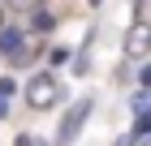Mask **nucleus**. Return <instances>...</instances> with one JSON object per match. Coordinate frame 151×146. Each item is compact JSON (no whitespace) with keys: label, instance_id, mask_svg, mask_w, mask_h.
I'll list each match as a JSON object with an SVG mask.
<instances>
[{"label":"nucleus","instance_id":"423d86ee","mask_svg":"<svg viewBox=\"0 0 151 146\" xmlns=\"http://www.w3.org/2000/svg\"><path fill=\"white\" fill-rule=\"evenodd\" d=\"M9 9H17V13H35V9H43V0H4Z\"/></svg>","mask_w":151,"mask_h":146},{"label":"nucleus","instance_id":"f03ea898","mask_svg":"<svg viewBox=\"0 0 151 146\" xmlns=\"http://www.w3.org/2000/svg\"><path fill=\"white\" fill-rule=\"evenodd\" d=\"M86 116H91V99H78L65 112V120H60V133H56V142H73V137L82 133V125H86Z\"/></svg>","mask_w":151,"mask_h":146},{"label":"nucleus","instance_id":"39448f33","mask_svg":"<svg viewBox=\"0 0 151 146\" xmlns=\"http://www.w3.org/2000/svg\"><path fill=\"white\" fill-rule=\"evenodd\" d=\"M134 112H138L142 129H147V125H151V86H142L138 95H134Z\"/></svg>","mask_w":151,"mask_h":146},{"label":"nucleus","instance_id":"0eeeda50","mask_svg":"<svg viewBox=\"0 0 151 146\" xmlns=\"http://www.w3.org/2000/svg\"><path fill=\"white\" fill-rule=\"evenodd\" d=\"M30 17H35V30H52V13L47 9H35Z\"/></svg>","mask_w":151,"mask_h":146},{"label":"nucleus","instance_id":"7ed1b4c3","mask_svg":"<svg viewBox=\"0 0 151 146\" xmlns=\"http://www.w3.org/2000/svg\"><path fill=\"white\" fill-rule=\"evenodd\" d=\"M125 52H129V60H142V56L151 52V26H147V22H134V26H129Z\"/></svg>","mask_w":151,"mask_h":146},{"label":"nucleus","instance_id":"6e6552de","mask_svg":"<svg viewBox=\"0 0 151 146\" xmlns=\"http://www.w3.org/2000/svg\"><path fill=\"white\" fill-rule=\"evenodd\" d=\"M9 95H13V82L4 78V82H0V116L9 112Z\"/></svg>","mask_w":151,"mask_h":146},{"label":"nucleus","instance_id":"9d476101","mask_svg":"<svg viewBox=\"0 0 151 146\" xmlns=\"http://www.w3.org/2000/svg\"><path fill=\"white\" fill-rule=\"evenodd\" d=\"M0 30H4V9H0Z\"/></svg>","mask_w":151,"mask_h":146},{"label":"nucleus","instance_id":"1a4fd4ad","mask_svg":"<svg viewBox=\"0 0 151 146\" xmlns=\"http://www.w3.org/2000/svg\"><path fill=\"white\" fill-rule=\"evenodd\" d=\"M17 146H39V142H35V137H22V142H17Z\"/></svg>","mask_w":151,"mask_h":146},{"label":"nucleus","instance_id":"f257e3e1","mask_svg":"<svg viewBox=\"0 0 151 146\" xmlns=\"http://www.w3.org/2000/svg\"><path fill=\"white\" fill-rule=\"evenodd\" d=\"M56 99H60V86H56V78H52V73H35V78L26 82V103H30V108L47 112Z\"/></svg>","mask_w":151,"mask_h":146},{"label":"nucleus","instance_id":"20e7f679","mask_svg":"<svg viewBox=\"0 0 151 146\" xmlns=\"http://www.w3.org/2000/svg\"><path fill=\"white\" fill-rule=\"evenodd\" d=\"M22 47H26V34H22V30H9V26L0 30V52H4L9 60H17V65H22V60L30 56V52H22Z\"/></svg>","mask_w":151,"mask_h":146}]
</instances>
